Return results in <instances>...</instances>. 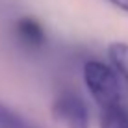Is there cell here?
<instances>
[{
	"mask_svg": "<svg viewBox=\"0 0 128 128\" xmlns=\"http://www.w3.org/2000/svg\"><path fill=\"white\" fill-rule=\"evenodd\" d=\"M84 82L95 102L102 110L119 106L121 100V86L117 72L102 61H87L84 65Z\"/></svg>",
	"mask_w": 128,
	"mask_h": 128,
	"instance_id": "obj_1",
	"label": "cell"
},
{
	"mask_svg": "<svg viewBox=\"0 0 128 128\" xmlns=\"http://www.w3.org/2000/svg\"><path fill=\"white\" fill-rule=\"evenodd\" d=\"M52 117L67 128H89V113L84 100L74 93H61L52 104Z\"/></svg>",
	"mask_w": 128,
	"mask_h": 128,
	"instance_id": "obj_2",
	"label": "cell"
},
{
	"mask_svg": "<svg viewBox=\"0 0 128 128\" xmlns=\"http://www.w3.org/2000/svg\"><path fill=\"white\" fill-rule=\"evenodd\" d=\"M15 32L17 37L22 45L30 46V48H39L45 45V32H43L41 24L32 17H22L19 19V22L15 24Z\"/></svg>",
	"mask_w": 128,
	"mask_h": 128,
	"instance_id": "obj_3",
	"label": "cell"
},
{
	"mask_svg": "<svg viewBox=\"0 0 128 128\" xmlns=\"http://www.w3.org/2000/svg\"><path fill=\"white\" fill-rule=\"evenodd\" d=\"M100 128H128V115L121 106L102 110L100 115Z\"/></svg>",
	"mask_w": 128,
	"mask_h": 128,
	"instance_id": "obj_4",
	"label": "cell"
},
{
	"mask_svg": "<svg viewBox=\"0 0 128 128\" xmlns=\"http://www.w3.org/2000/svg\"><path fill=\"white\" fill-rule=\"evenodd\" d=\"M108 56L113 67L117 69V72H121L128 80V45L126 43H112L108 46Z\"/></svg>",
	"mask_w": 128,
	"mask_h": 128,
	"instance_id": "obj_5",
	"label": "cell"
},
{
	"mask_svg": "<svg viewBox=\"0 0 128 128\" xmlns=\"http://www.w3.org/2000/svg\"><path fill=\"white\" fill-rule=\"evenodd\" d=\"M0 128H34L30 122H26L19 113H15L8 106L0 102Z\"/></svg>",
	"mask_w": 128,
	"mask_h": 128,
	"instance_id": "obj_6",
	"label": "cell"
},
{
	"mask_svg": "<svg viewBox=\"0 0 128 128\" xmlns=\"http://www.w3.org/2000/svg\"><path fill=\"white\" fill-rule=\"evenodd\" d=\"M110 4H113L115 8H119L121 11H124V13H128V0H108Z\"/></svg>",
	"mask_w": 128,
	"mask_h": 128,
	"instance_id": "obj_7",
	"label": "cell"
}]
</instances>
